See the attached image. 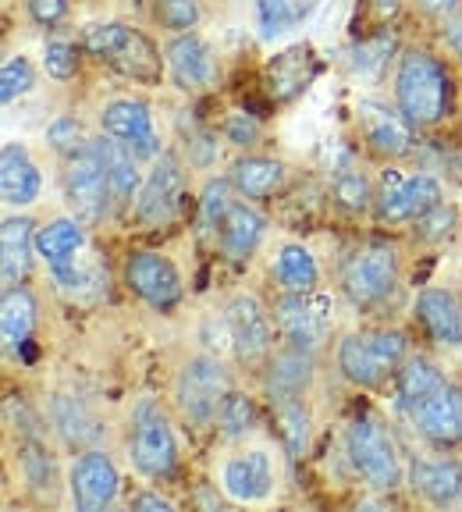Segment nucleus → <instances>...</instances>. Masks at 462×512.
<instances>
[{
  "label": "nucleus",
  "mask_w": 462,
  "mask_h": 512,
  "mask_svg": "<svg viewBox=\"0 0 462 512\" xmlns=\"http://www.w3.org/2000/svg\"><path fill=\"white\" fill-rule=\"evenodd\" d=\"M455 104V79L438 54L406 47L395 64V107L416 128H438Z\"/></svg>",
  "instance_id": "1"
},
{
  "label": "nucleus",
  "mask_w": 462,
  "mask_h": 512,
  "mask_svg": "<svg viewBox=\"0 0 462 512\" xmlns=\"http://www.w3.org/2000/svg\"><path fill=\"white\" fill-rule=\"evenodd\" d=\"M82 50L107 64L121 79H132L139 86H160L168 72V57H160V47L143 29L125 22H96L82 32Z\"/></svg>",
  "instance_id": "2"
},
{
  "label": "nucleus",
  "mask_w": 462,
  "mask_h": 512,
  "mask_svg": "<svg viewBox=\"0 0 462 512\" xmlns=\"http://www.w3.org/2000/svg\"><path fill=\"white\" fill-rule=\"evenodd\" d=\"M406 356L409 338L406 331L395 328L352 331V335H345L338 342V370L356 388H381V384L395 381Z\"/></svg>",
  "instance_id": "3"
},
{
  "label": "nucleus",
  "mask_w": 462,
  "mask_h": 512,
  "mask_svg": "<svg viewBox=\"0 0 462 512\" xmlns=\"http://www.w3.org/2000/svg\"><path fill=\"white\" fill-rule=\"evenodd\" d=\"M345 456L374 491H395L406 480L399 445L391 438L388 424L374 413L352 416V424L345 427Z\"/></svg>",
  "instance_id": "4"
},
{
  "label": "nucleus",
  "mask_w": 462,
  "mask_h": 512,
  "mask_svg": "<svg viewBox=\"0 0 462 512\" xmlns=\"http://www.w3.org/2000/svg\"><path fill=\"white\" fill-rule=\"evenodd\" d=\"M338 285H342L345 299L356 310H374L384 306L395 288H399V253L388 242H363L342 260L338 271Z\"/></svg>",
  "instance_id": "5"
},
{
  "label": "nucleus",
  "mask_w": 462,
  "mask_h": 512,
  "mask_svg": "<svg viewBox=\"0 0 462 512\" xmlns=\"http://www.w3.org/2000/svg\"><path fill=\"white\" fill-rule=\"evenodd\" d=\"M128 456L143 477L168 480L178 470V441L160 402L139 399L128 420Z\"/></svg>",
  "instance_id": "6"
},
{
  "label": "nucleus",
  "mask_w": 462,
  "mask_h": 512,
  "mask_svg": "<svg viewBox=\"0 0 462 512\" xmlns=\"http://www.w3.org/2000/svg\"><path fill=\"white\" fill-rule=\"evenodd\" d=\"M231 392L228 370L214 356H192L175 377V402L196 431L217 424V409Z\"/></svg>",
  "instance_id": "7"
},
{
  "label": "nucleus",
  "mask_w": 462,
  "mask_h": 512,
  "mask_svg": "<svg viewBox=\"0 0 462 512\" xmlns=\"http://www.w3.org/2000/svg\"><path fill=\"white\" fill-rule=\"evenodd\" d=\"M64 200H68L72 214L82 224H100L114 210L107 168L93 143L68 160V168H64Z\"/></svg>",
  "instance_id": "8"
},
{
  "label": "nucleus",
  "mask_w": 462,
  "mask_h": 512,
  "mask_svg": "<svg viewBox=\"0 0 462 512\" xmlns=\"http://www.w3.org/2000/svg\"><path fill=\"white\" fill-rule=\"evenodd\" d=\"M441 203V182L434 175H402V171H388L377 189L374 200V217L381 224H413L420 221L427 210H434Z\"/></svg>",
  "instance_id": "9"
},
{
  "label": "nucleus",
  "mask_w": 462,
  "mask_h": 512,
  "mask_svg": "<svg viewBox=\"0 0 462 512\" xmlns=\"http://www.w3.org/2000/svg\"><path fill=\"white\" fill-rule=\"evenodd\" d=\"M224 328H228V338L235 345V356L246 367H260V363L271 360L274 320L256 296H249V292L231 296L228 306H224Z\"/></svg>",
  "instance_id": "10"
},
{
  "label": "nucleus",
  "mask_w": 462,
  "mask_h": 512,
  "mask_svg": "<svg viewBox=\"0 0 462 512\" xmlns=\"http://www.w3.org/2000/svg\"><path fill=\"white\" fill-rule=\"evenodd\" d=\"M182 189H185V175L182 164H178L175 153H160L153 160V171L146 175L143 189L136 196V207L132 217L143 228H164L182 214Z\"/></svg>",
  "instance_id": "11"
},
{
  "label": "nucleus",
  "mask_w": 462,
  "mask_h": 512,
  "mask_svg": "<svg viewBox=\"0 0 462 512\" xmlns=\"http://www.w3.org/2000/svg\"><path fill=\"white\" fill-rule=\"evenodd\" d=\"M274 320L288 345L317 356V349L331 335V303L317 292H285L274 303Z\"/></svg>",
  "instance_id": "12"
},
{
  "label": "nucleus",
  "mask_w": 462,
  "mask_h": 512,
  "mask_svg": "<svg viewBox=\"0 0 462 512\" xmlns=\"http://www.w3.org/2000/svg\"><path fill=\"white\" fill-rule=\"evenodd\" d=\"M125 285L143 299L150 310L168 313L182 303V274L168 256L157 249H136L125 260Z\"/></svg>",
  "instance_id": "13"
},
{
  "label": "nucleus",
  "mask_w": 462,
  "mask_h": 512,
  "mask_svg": "<svg viewBox=\"0 0 462 512\" xmlns=\"http://www.w3.org/2000/svg\"><path fill=\"white\" fill-rule=\"evenodd\" d=\"M100 132L132 146L139 160L160 157V136H157V125H153L150 104H143L136 96H114V100H107L100 107Z\"/></svg>",
  "instance_id": "14"
},
{
  "label": "nucleus",
  "mask_w": 462,
  "mask_h": 512,
  "mask_svg": "<svg viewBox=\"0 0 462 512\" xmlns=\"http://www.w3.org/2000/svg\"><path fill=\"white\" fill-rule=\"evenodd\" d=\"M118 466L107 452L100 448H89L75 459L72 473H68V491H72V502L79 512H100L118 498Z\"/></svg>",
  "instance_id": "15"
},
{
  "label": "nucleus",
  "mask_w": 462,
  "mask_h": 512,
  "mask_svg": "<svg viewBox=\"0 0 462 512\" xmlns=\"http://www.w3.org/2000/svg\"><path fill=\"white\" fill-rule=\"evenodd\" d=\"M359 128H363L367 150L381 160H399L413 150L416 125L399 111V107L363 100V104H359Z\"/></svg>",
  "instance_id": "16"
},
{
  "label": "nucleus",
  "mask_w": 462,
  "mask_h": 512,
  "mask_svg": "<svg viewBox=\"0 0 462 512\" xmlns=\"http://www.w3.org/2000/svg\"><path fill=\"white\" fill-rule=\"evenodd\" d=\"M168 57V75L182 93H207L217 82V61L214 50L207 47L203 36L196 32H178L171 36V43L164 47Z\"/></svg>",
  "instance_id": "17"
},
{
  "label": "nucleus",
  "mask_w": 462,
  "mask_h": 512,
  "mask_svg": "<svg viewBox=\"0 0 462 512\" xmlns=\"http://www.w3.org/2000/svg\"><path fill=\"white\" fill-rule=\"evenodd\" d=\"M416 431L431 441L434 448H452L462 441V384L448 381L441 392H434L427 402L409 413Z\"/></svg>",
  "instance_id": "18"
},
{
  "label": "nucleus",
  "mask_w": 462,
  "mask_h": 512,
  "mask_svg": "<svg viewBox=\"0 0 462 512\" xmlns=\"http://www.w3.org/2000/svg\"><path fill=\"white\" fill-rule=\"evenodd\" d=\"M221 491L231 498V502L253 505L271 498L274 491V466L271 456L253 448V452H239L231 456L228 463L221 466Z\"/></svg>",
  "instance_id": "19"
},
{
  "label": "nucleus",
  "mask_w": 462,
  "mask_h": 512,
  "mask_svg": "<svg viewBox=\"0 0 462 512\" xmlns=\"http://www.w3.org/2000/svg\"><path fill=\"white\" fill-rule=\"evenodd\" d=\"M320 64L313 57L310 47H288L281 54H274L267 61V72H263V86L274 104H292L295 96H303L310 89V82L317 79Z\"/></svg>",
  "instance_id": "20"
},
{
  "label": "nucleus",
  "mask_w": 462,
  "mask_h": 512,
  "mask_svg": "<svg viewBox=\"0 0 462 512\" xmlns=\"http://www.w3.org/2000/svg\"><path fill=\"white\" fill-rule=\"evenodd\" d=\"M313 352L295 349V345H285V349L271 352V360L263 363V392L274 402H288V399H303L306 388L313 384Z\"/></svg>",
  "instance_id": "21"
},
{
  "label": "nucleus",
  "mask_w": 462,
  "mask_h": 512,
  "mask_svg": "<svg viewBox=\"0 0 462 512\" xmlns=\"http://www.w3.org/2000/svg\"><path fill=\"white\" fill-rule=\"evenodd\" d=\"M93 146H96V153H100V160H104V168H107L114 210H132V207H136L139 189H143L136 150H132V146H125L121 139L107 136V132H100V136L93 139Z\"/></svg>",
  "instance_id": "22"
},
{
  "label": "nucleus",
  "mask_w": 462,
  "mask_h": 512,
  "mask_svg": "<svg viewBox=\"0 0 462 512\" xmlns=\"http://www.w3.org/2000/svg\"><path fill=\"white\" fill-rule=\"evenodd\" d=\"M263 232H267V221L263 214H256L249 203L231 200L228 214H224L221 228H217V246H221V256L231 260V264H242L256 253V246L263 242Z\"/></svg>",
  "instance_id": "23"
},
{
  "label": "nucleus",
  "mask_w": 462,
  "mask_h": 512,
  "mask_svg": "<svg viewBox=\"0 0 462 512\" xmlns=\"http://www.w3.org/2000/svg\"><path fill=\"white\" fill-rule=\"evenodd\" d=\"M416 320L431 335V342L448 349L462 345V303L445 288H423L416 296Z\"/></svg>",
  "instance_id": "24"
},
{
  "label": "nucleus",
  "mask_w": 462,
  "mask_h": 512,
  "mask_svg": "<svg viewBox=\"0 0 462 512\" xmlns=\"http://www.w3.org/2000/svg\"><path fill=\"white\" fill-rule=\"evenodd\" d=\"M43 175L32 164L29 150L22 143H4L0 150V196L8 207H29L40 200Z\"/></svg>",
  "instance_id": "25"
},
{
  "label": "nucleus",
  "mask_w": 462,
  "mask_h": 512,
  "mask_svg": "<svg viewBox=\"0 0 462 512\" xmlns=\"http://www.w3.org/2000/svg\"><path fill=\"white\" fill-rule=\"evenodd\" d=\"M36 256V224L29 217H8L0 224V278L4 288L25 285Z\"/></svg>",
  "instance_id": "26"
},
{
  "label": "nucleus",
  "mask_w": 462,
  "mask_h": 512,
  "mask_svg": "<svg viewBox=\"0 0 462 512\" xmlns=\"http://www.w3.org/2000/svg\"><path fill=\"white\" fill-rule=\"evenodd\" d=\"M409 488L431 505H452L462 498L459 459H416L409 466Z\"/></svg>",
  "instance_id": "27"
},
{
  "label": "nucleus",
  "mask_w": 462,
  "mask_h": 512,
  "mask_svg": "<svg viewBox=\"0 0 462 512\" xmlns=\"http://www.w3.org/2000/svg\"><path fill=\"white\" fill-rule=\"evenodd\" d=\"M36 296H32L25 285L4 288V299H0V338H4V352L8 356H22L32 342V331H36Z\"/></svg>",
  "instance_id": "28"
},
{
  "label": "nucleus",
  "mask_w": 462,
  "mask_h": 512,
  "mask_svg": "<svg viewBox=\"0 0 462 512\" xmlns=\"http://www.w3.org/2000/svg\"><path fill=\"white\" fill-rule=\"evenodd\" d=\"M445 384H448L445 374H441V367L434 360H427V356H406L399 374H395V402H399V409L413 413L420 402H427L434 392H441Z\"/></svg>",
  "instance_id": "29"
},
{
  "label": "nucleus",
  "mask_w": 462,
  "mask_h": 512,
  "mask_svg": "<svg viewBox=\"0 0 462 512\" xmlns=\"http://www.w3.org/2000/svg\"><path fill=\"white\" fill-rule=\"evenodd\" d=\"M231 185L246 200H267L285 185V164L274 157H260V153H246L231 164Z\"/></svg>",
  "instance_id": "30"
},
{
  "label": "nucleus",
  "mask_w": 462,
  "mask_h": 512,
  "mask_svg": "<svg viewBox=\"0 0 462 512\" xmlns=\"http://www.w3.org/2000/svg\"><path fill=\"white\" fill-rule=\"evenodd\" d=\"M82 246H86V224L79 217H57V221L36 228V256L50 271L72 264Z\"/></svg>",
  "instance_id": "31"
},
{
  "label": "nucleus",
  "mask_w": 462,
  "mask_h": 512,
  "mask_svg": "<svg viewBox=\"0 0 462 512\" xmlns=\"http://www.w3.org/2000/svg\"><path fill=\"white\" fill-rule=\"evenodd\" d=\"M18 470H22L25 488H29L32 495L54 502L57 498V466H54V456L47 452V445H43V438L18 441Z\"/></svg>",
  "instance_id": "32"
},
{
  "label": "nucleus",
  "mask_w": 462,
  "mask_h": 512,
  "mask_svg": "<svg viewBox=\"0 0 462 512\" xmlns=\"http://www.w3.org/2000/svg\"><path fill=\"white\" fill-rule=\"evenodd\" d=\"M274 281H278L285 292H317L320 267L303 242H285V246L278 249V260H274Z\"/></svg>",
  "instance_id": "33"
},
{
  "label": "nucleus",
  "mask_w": 462,
  "mask_h": 512,
  "mask_svg": "<svg viewBox=\"0 0 462 512\" xmlns=\"http://www.w3.org/2000/svg\"><path fill=\"white\" fill-rule=\"evenodd\" d=\"M310 409L303 399H288V402H274V431L278 441L285 448L288 463H299L310 448Z\"/></svg>",
  "instance_id": "34"
},
{
  "label": "nucleus",
  "mask_w": 462,
  "mask_h": 512,
  "mask_svg": "<svg viewBox=\"0 0 462 512\" xmlns=\"http://www.w3.org/2000/svg\"><path fill=\"white\" fill-rule=\"evenodd\" d=\"M331 196H335L338 207L349 210V214H367V210H374V200H377L370 178L352 168L338 171L335 182H331Z\"/></svg>",
  "instance_id": "35"
},
{
  "label": "nucleus",
  "mask_w": 462,
  "mask_h": 512,
  "mask_svg": "<svg viewBox=\"0 0 462 512\" xmlns=\"http://www.w3.org/2000/svg\"><path fill=\"white\" fill-rule=\"evenodd\" d=\"M50 416H54L57 431L64 434L68 445H86V441H93L96 434H100L93 420L86 416V409H82L75 399H68V395H57L54 406H50Z\"/></svg>",
  "instance_id": "36"
},
{
  "label": "nucleus",
  "mask_w": 462,
  "mask_h": 512,
  "mask_svg": "<svg viewBox=\"0 0 462 512\" xmlns=\"http://www.w3.org/2000/svg\"><path fill=\"white\" fill-rule=\"evenodd\" d=\"M253 11H256V29H260L263 43L281 40V36L299 22L295 0H253Z\"/></svg>",
  "instance_id": "37"
},
{
  "label": "nucleus",
  "mask_w": 462,
  "mask_h": 512,
  "mask_svg": "<svg viewBox=\"0 0 462 512\" xmlns=\"http://www.w3.org/2000/svg\"><path fill=\"white\" fill-rule=\"evenodd\" d=\"M253 424H256V406H253V399L231 388V392L224 395L221 409H217V427H221V434L228 441L246 438V434L253 431Z\"/></svg>",
  "instance_id": "38"
},
{
  "label": "nucleus",
  "mask_w": 462,
  "mask_h": 512,
  "mask_svg": "<svg viewBox=\"0 0 462 512\" xmlns=\"http://www.w3.org/2000/svg\"><path fill=\"white\" fill-rule=\"evenodd\" d=\"M395 50V36L388 29H377L374 36H359V43L352 47V68L359 75H381V68L388 64V54Z\"/></svg>",
  "instance_id": "39"
},
{
  "label": "nucleus",
  "mask_w": 462,
  "mask_h": 512,
  "mask_svg": "<svg viewBox=\"0 0 462 512\" xmlns=\"http://www.w3.org/2000/svg\"><path fill=\"white\" fill-rule=\"evenodd\" d=\"M153 18L160 22V29L178 36V32H192L200 25L203 8L200 0H153Z\"/></svg>",
  "instance_id": "40"
},
{
  "label": "nucleus",
  "mask_w": 462,
  "mask_h": 512,
  "mask_svg": "<svg viewBox=\"0 0 462 512\" xmlns=\"http://www.w3.org/2000/svg\"><path fill=\"white\" fill-rule=\"evenodd\" d=\"M231 192H235L231 178L228 182H224V178H214L200 196V224H203V232L214 235V239H217V228H221L224 214H228V207H231Z\"/></svg>",
  "instance_id": "41"
},
{
  "label": "nucleus",
  "mask_w": 462,
  "mask_h": 512,
  "mask_svg": "<svg viewBox=\"0 0 462 512\" xmlns=\"http://www.w3.org/2000/svg\"><path fill=\"white\" fill-rule=\"evenodd\" d=\"M47 143H50V150L61 153L64 160H72L75 153L86 150L93 139L86 136V128H82L79 118H72V114H61V118L47 128Z\"/></svg>",
  "instance_id": "42"
},
{
  "label": "nucleus",
  "mask_w": 462,
  "mask_h": 512,
  "mask_svg": "<svg viewBox=\"0 0 462 512\" xmlns=\"http://www.w3.org/2000/svg\"><path fill=\"white\" fill-rule=\"evenodd\" d=\"M32 86H36V72H32L29 57L11 54L8 61L0 64V100L4 104H15L18 96H25Z\"/></svg>",
  "instance_id": "43"
},
{
  "label": "nucleus",
  "mask_w": 462,
  "mask_h": 512,
  "mask_svg": "<svg viewBox=\"0 0 462 512\" xmlns=\"http://www.w3.org/2000/svg\"><path fill=\"white\" fill-rule=\"evenodd\" d=\"M455 228H459V210L445 200H441L434 210H427L420 221H413V232L420 242H445Z\"/></svg>",
  "instance_id": "44"
},
{
  "label": "nucleus",
  "mask_w": 462,
  "mask_h": 512,
  "mask_svg": "<svg viewBox=\"0 0 462 512\" xmlns=\"http://www.w3.org/2000/svg\"><path fill=\"white\" fill-rule=\"evenodd\" d=\"M43 68L57 82L75 79L79 75V47L72 40H47V47H43Z\"/></svg>",
  "instance_id": "45"
},
{
  "label": "nucleus",
  "mask_w": 462,
  "mask_h": 512,
  "mask_svg": "<svg viewBox=\"0 0 462 512\" xmlns=\"http://www.w3.org/2000/svg\"><path fill=\"white\" fill-rule=\"evenodd\" d=\"M263 136V121L256 118L253 111H231L228 118H224V139H228L231 146H242V150H249V146H256Z\"/></svg>",
  "instance_id": "46"
},
{
  "label": "nucleus",
  "mask_w": 462,
  "mask_h": 512,
  "mask_svg": "<svg viewBox=\"0 0 462 512\" xmlns=\"http://www.w3.org/2000/svg\"><path fill=\"white\" fill-rule=\"evenodd\" d=\"M25 8H29L32 22L50 29V25H57L68 15V0H25Z\"/></svg>",
  "instance_id": "47"
},
{
  "label": "nucleus",
  "mask_w": 462,
  "mask_h": 512,
  "mask_svg": "<svg viewBox=\"0 0 462 512\" xmlns=\"http://www.w3.org/2000/svg\"><path fill=\"white\" fill-rule=\"evenodd\" d=\"M128 509H132V512H146V509H153V512H175V502H171V498H164V495H157V491H143V495H132Z\"/></svg>",
  "instance_id": "48"
},
{
  "label": "nucleus",
  "mask_w": 462,
  "mask_h": 512,
  "mask_svg": "<svg viewBox=\"0 0 462 512\" xmlns=\"http://www.w3.org/2000/svg\"><path fill=\"white\" fill-rule=\"evenodd\" d=\"M416 8L427 18H438V22H448L455 11L462 8V0H416Z\"/></svg>",
  "instance_id": "49"
},
{
  "label": "nucleus",
  "mask_w": 462,
  "mask_h": 512,
  "mask_svg": "<svg viewBox=\"0 0 462 512\" xmlns=\"http://www.w3.org/2000/svg\"><path fill=\"white\" fill-rule=\"evenodd\" d=\"M399 0H370V11H374V22L377 25H388L391 18L399 15Z\"/></svg>",
  "instance_id": "50"
},
{
  "label": "nucleus",
  "mask_w": 462,
  "mask_h": 512,
  "mask_svg": "<svg viewBox=\"0 0 462 512\" xmlns=\"http://www.w3.org/2000/svg\"><path fill=\"white\" fill-rule=\"evenodd\" d=\"M445 40H448V47H452V54L462 61V15H452V18H448V25H445Z\"/></svg>",
  "instance_id": "51"
},
{
  "label": "nucleus",
  "mask_w": 462,
  "mask_h": 512,
  "mask_svg": "<svg viewBox=\"0 0 462 512\" xmlns=\"http://www.w3.org/2000/svg\"><path fill=\"white\" fill-rule=\"evenodd\" d=\"M313 4H317V0H295V8H299V15H306V11H310Z\"/></svg>",
  "instance_id": "52"
}]
</instances>
